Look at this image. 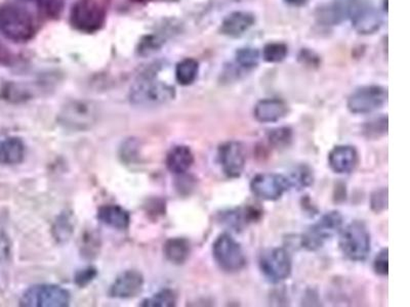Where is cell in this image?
<instances>
[{
    "mask_svg": "<svg viewBox=\"0 0 410 307\" xmlns=\"http://www.w3.org/2000/svg\"><path fill=\"white\" fill-rule=\"evenodd\" d=\"M174 98V87L159 82L153 72L142 74L133 83L130 94L131 104L140 107H157Z\"/></svg>",
    "mask_w": 410,
    "mask_h": 307,
    "instance_id": "1",
    "label": "cell"
},
{
    "mask_svg": "<svg viewBox=\"0 0 410 307\" xmlns=\"http://www.w3.org/2000/svg\"><path fill=\"white\" fill-rule=\"evenodd\" d=\"M33 18L26 9L13 4L0 6V33L15 43H26L35 35Z\"/></svg>",
    "mask_w": 410,
    "mask_h": 307,
    "instance_id": "2",
    "label": "cell"
},
{
    "mask_svg": "<svg viewBox=\"0 0 410 307\" xmlns=\"http://www.w3.org/2000/svg\"><path fill=\"white\" fill-rule=\"evenodd\" d=\"M340 251L353 262H363L372 250V238L363 221H355L340 230Z\"/></svg>",
    "mask_w": 410,
    "mask_h": 307,
    "instance_id": "3",
    "label": "cell"
},
{
    "mask_svg": "<svg viewBox=\"0 0 410 307\" xmlns=\"http://www.w3.org/2000/svg\"><path fill=\"white\" fill-rule=\"evenodd\" d=\"M345 17L362 35L375 33L382 26V18L372 0H343Z\"/></svg>",
    "mask_w": 410,
    "mask_h": 307,
    "instance_id": "4",
    "label": "cell"
},
{
    "mask_svg": "<svg viewBox=\"0 0 410 307\" xmlns=\"http://www.w3.org/2000/svg\"><path fill=\"white\" fill-rule=\"evenodd\" d=\"M213 256L218 267L228 274L243 271L246 265L243 247L227 233L218 235L214 242Z\"/></svg>",
    "mask_w": 410,
    "mask_h": 307,
    "instance_id": "5",
    "label": "cell"
},
{
    "mask_svg": "<svg viewBox=\"0 0 410 307\" xmlns=\"http://www.w3.org/2000/svg\"><path fill=\"white\" fill-rule=\"evenodd\" d=\"M344 217L338 211L327 212L316 223L309 228L301 238V246L308 251L321 249L333 235L342 230Z\"/></svg>",
    "mask_w": 410,
    "mask_h": 307,
    "instance_id": "6",
    "label": "cell"
},
{
    "mask_svg": "<svg viewBox=\"0 0 410 307\" xmlns=\"http://www.w3.org/2000/svg\"><path fill=\"white\" fill-rule=\"evenodd\" d=\"M106 11L96 0H78L70 13L71 25L84 33H94L105 24Z\"/></svg>",
    "mask_w": 410,
    "mask_h": 307,
    "instance_id": "7",
    "label": "cell"
},
{
    "mask_svg": "<svg viewBox=\"0 0 410 307\" xmlns=\"http://www.w3.org/2000/svg\"><path fill=\"white\" fill-rule=\"evenodd\" d=\"M259 267L269 283L280 284L292 276V260L287 249L276 247L262 253Z\"/></svg>",
    "mask_w": 410,
    "mask_h": 307,
    "instance_id": "8",
    "label": "cell"
},
{
    "mask_svg": "<svg viewBox=\"0 0 410 307\" xmlns=\"http://www.w3.org/2000/svg\"><path fill=\"white\" fill-rule=\"evenodd\" d=\"M70 293L57 285H35L30 287L20 300L21 306L65 307L70 303Z\"/></svg>",
    "mask_w": 410,
    "mask_h": 307,
    "instance_id": "9",
    "label": "cell"
},
{
    "mask_svg": "<svg viewBox=\"0 0 410 307\" xmlns=\"http://www.w3.org/2000/svg\"><path fill=\"white\" fill-rule=\"evenodd\" d=\"M96 104L89 101H72L64 106L60 113V122L67 128L87 130L96 123L98 118Z\"/></svg>",
    "mask_w": 410,
    "mask_h": 307,
    "instance_id": "10",
    "label": "cell"
},
{
    "mask_svg": "<svg viewBox=\"0 0 410 307\" xmlns=\"http://www.w3.org/2000/svg\"><path fill=\"white\" fill-rule=\"evenodd\" d=\"M388 100V91L379 85H367L352 92L347 108L352 114H370L382 108Z\"/></svg>",
    "mask_w": 410,
    "mask_h": 307,
    "instance_id": "11",
    "label": "cell"
},
{
    "mask_svg": "<svg viewBox=\"0 0 410 307\" xmlns=\"http://www.w3.org/2000/svg\"><path fill=\"white\" fill-rule=\"evenodd\" d=\"M253 195L264 201H277L282 198L290 186L289 179L279 173H259L250 184Z\"/></svg>",
    "mask_w": 410,
    "mask_h": 307,
    "instance_id": "12",
    "label": "cell"
},
{
    "mask_svg": "<svg viewBox=\"0 0 410 307\" xmlns=\"http://www.w3.org/2000/svg\"><path fill=\"white\" fill-rule=\"evenodd\" d=\"M218 160L221 169L228 179H239L246 164L245 149L240 142L228 140L218 149Z\"/></svg>",
    "mask_w": 410,
    "mask_h": 307,
    "instance_id": "13",
    "label": "cell"
},
{
    "mask_svg": "<svg viewBox=\"0 0 410 307\" xmlns=\"http://www.w3.org/2000/svg\"><path fill=\"white\" fill-rule=\"evenodd\" d=\"M262 216L261 208L255 205H244L225 210L218 214V221L228 228L241 232L252 223H257Z\"/></svg>",
    "mask_w": 410,
    "mask_h": 307,
    "instance_id": "14",
    "label": "cell"
},
{
    "mask_svg": "<svg viewBox=\"0 0 410 307\" xmlns=\"http://www.w3.org/2000/svg\"><path fill=\"white\" fill-rule=\"evenodd\" d=\"M358 163V152L353 145H336L328 153L329 167L336 174H350L356 169Z\"/></svg>",
    "mask_w": 410,
    "mask_h": 307,
    "instance_id": "15",
    "label": "cell"
},
{
    "mask_svg": "<svg viewBox=\"0 0 410 307\" xmlns=\"http://www.w3.org/2000/svg\"><path fill=\"white\" fill-rule=\"evenodd\" d=\"M144 286V278L137 271H126L117 277L109 290L113 298H133L140 294Z\"/></svg>",
    "mask_w": 410,
    "mask_h": 307,
    "instance_id": "16",
    "label": "cell"
},
{
    "mask_svg": "<svg viewBox=\"0 0 410 307\" xmlns=\"http://www.w3.org/2000/svg\"><path fill=\"white\" fill-rule=\"evenodd\" d=\"M289 112V105L281 99H264L255 104L253 116L260 123H275L287 117Z\"/></svg>",
    "mask_w": 410,
    "mask_h": 307,
    "instance_id": "17",
    "label": "cell"
},
{
    "mask_svg": "<svg viewBox=\"0 0 410 307\" xmlns=\"http://www.w3.org/2000/svg\"><path fill=\"white\" fill-rule=\"evenodd\" d=\"M255 24V16L250 11H236L229 13L221 24L220 32L230 38H238Z\"/></svg>",
    "mask_w": 410,
    "mask_h": 307,
    "instance_id": "18",
    "label": "cell"
},
{
    "mask_svg": "<svg viewBox=\"0 0 410 307\" xmlns=\"http://www.w3.org/2000/svg\"><path fill=\"white\" fill-rule=\"evenodd\" d=\"M194 164V154L187 145H177L167 156V167L174 174H184Z\"/></svg>",
    "mask_w": 410,
    "mask_h": 307,
    "instance_id": "19",
    "label": "cell"
},
{
    "mask_svg": "<svg viewBox=\"0 0 410 307\" xmlns=\"http://www.w3.org/2000/svg\"><path fill=\"white\" fill-rule=\"evenodd\" d=\"M98 219L104 225L124 230L130 226V213L118 205H105L99 209Z\"/></svg>",
    "mask_w": 410,
    "mask_h": 307,
    "instance_id": "20",
    "label": "cell"
},
{
    "mask_svg": "<svg viewBox=\"0 0 410 307\" xmlns=\"http://www.w3.org/2000/svg\"><path fill=\"white\" fill-rule=\"evenodd\" d=\"M315 18L320 25L323 26H336L347 20L344 1L335 0L333 4L319 6L315 11Z\"/></svg>",
    "mask_w": 410,
    "mask_h": 307,
    "instance_id": "21",
    "label": "cell"
},
{
    "mask_svg": "<svg viewBox=\"0 0 410 307\" xmlns=\"http://www.w3.org/2000/svg\"><path fill=\"white\" fill-rule=\"evenodd\" d=\"M25 145L19 138H9L0 144V164L16 165L24 160Z\"/></svg>",
    "mask_w": 410,
    "mask_h": 307,
    "instance_id": "22",
    "label": "cell"
},
{
    "mask_svg": "<svg viewBox=\"0 0 410 307\" xmlns=\"http://www.w3.org/2000/svg\"><path fill=\"white\" fill-rule=\"evenodd\" d=\"M191 247L184 238H172L165 245V255L168 262L174 264H183L190 255Z\"/></svg>",
    "mask_w": 410,
    "mask_h": 307,
    "instance_id": "23",
    "label": "cell"
},
{
    "mask_svg": "<svg viewBox=\"0 0 410 307\" xmlns=\"http://www.w3.org/2000/svg\"><path fill=\"white\" fill-rule=\"evenodd\" d=\"M287 179L292 188H296L299 191L305 190L314 182V173L307 164H301L292 170Z\"/></svg>",
    "mask_w": 410,
    "mask_h": 307,
    "instance_id": "24",
    "label": "cell"
},
{
    "mask_svg": "<svg viewBox=\"0 0 410 307\" xmlns=\"http://www.w3.org/2000/svg\"><path fill=\"white\" fill-rule=\"evenodd\" d=\"M199 73V64L194 59L183 60L177 64L176 69V78L179 84L188 86L197 79Z\"/></svg>",
    "mask_w": 410,
    "mask_h": 307,
    "instance_id": "25",
    "label": "cell"
},
{
    "mask_svg": "<svg viewBox=\"0 0 410 307\" xmlns=\"http://www.w3.org/2000/svg\"><path fill=\"white\" fill-rule=\"evenodd\" d=\"M269 144L276 150H285L294 142V130L289 126L272 129L267 135Z\"/></svg>",
    "mask_w": 410,
    "mask_h": 307,
    "instance_id": "26",
    "label": "cell"
},
{
    "mask_svg": "<svg viewBox=\"0 0 410 307\" xmlns=\"http://www.w3.org/2000/svg\"><path fill=\"white\" fill-rule=\"evenodd\" d=\"M289 55V48L282 43H269L262 48V59L267 63L277 64L284 61Z\"/></svg>",
    "mask_w": 410,
    "mask_h": 307,
    "instance_id": "27",
    "label": "cell"
},
{
    "mask_svg": "<svg viewBox=\"0 0 410 307\" xmlns=\"http://www.w3.org/2000/svg\"><path fill=\"white\" fill-rule=\"evenodd\" d=\"M236 64L244 70H252L257 68L260 62L259 50L253 48H243L236 50L235 54Z\"/></svg>",
    "mask_w": 410,
    "mask_h": 307,
    "instance_id": "28",
    "label": "cell"
},
{
    "mask_svg": "<svg viewBox=\"0 0 410 307\" xmlns=\"http://www.w3.org/2000/svg\"><path fill=\"white\" fill-rule=\"evenodd\" d=\"M388 116L375 118L363 125V135L370 140H377L388 133Z\"/></svg>",
    "mask_w": 410,
    "mask_h": 307,
    "instance_id": "29",
    "label": "cell"
},
{
    "mask_svg": "<svg viewBox=\"0 0 410 307\" xmlns=\"http://www.w3.org/2000/svg\"><path fill=\"white\" fill-rule=\"evenodd\" d=\"M177 295L172 290L159 291L153 296L145 299L140 306L146 307H172L176 306Z\"/></svg>",
    "mask_w": 410,
    "mask_h": 307,
    "instance_id": "30",
    "label": "cell"
},
{
    "mask_svg": "<svg viewBox=\"0 0 410 307\" xmlns=\"http://www.w3.org/2000/svg\"><path fill=\"white\" fill-rule=\"evenodd\" d=\"M388 188L377 189L370 195V208L375 213L379 214L388 209Z\"/></svg>",
    "mask_w": 410,
    "mask_h": 307,
    "instance_id": "31",
    "label": "cell"
},
{
    "mask_svg": "<svg viewBox=\"0 0 410 307\" xmlns=\"http://www.w3.org/2000/svg\"><path fill=\"white\" fill-rule=\"evenodd\" d=\"M373 271L377 276L388 277L389 274V249L384 248L375 256L373 262Z\"/></svg>",
    "mask_w": 410,
    "mask_h": 307,
    "instance_id": "32",
    "label": "cell"
},
{
    "mask_svg": "<svg viewBox=\"0 0 410 307\" xmlns=\"http://www.w3.org/2000/svg\"><path fill=\"white\" fill-rule=\"evenodd\" d=\"M96 274H98V272H96V269L93 267L80 269V271L76 272L74 279L75 284L79 286V287L84 288L96 278Z\"/></svg>",
    "mask_w": 410,
    "mask_h": 307,
    "instance_id": "33",
    "label": "cell"
},
{
    "mask_svg": "<svg viewBox=\"0 0 410 307\" xmlns=\"http://www.w3.org/2000/svg\"><path fill=\"white\" fill-rule=\"evenodd\" d=\"M41 11L50 17H56L63 8L62 0H38Z\"/></svg>",
    "mask_w": 410,
    "mask_h": 307,
    "instance_id": "34",
    "label": "cell"
},
{
    "mask_svg": "<svg viewBox=\"0 0 410 307\" xmlns=\"http://www.w3.org/2000/svg\"><path fill=\"white\" fill-rule=\"evenodd\" d=\"M162 45V41L157 36H147L142 43H140L139 52L140 55H147L158 50Z\"/></svg>",
    "mask_w": 410,
    "mask_h": 307,
    "instance_id": "35",
    "label": "cell"
},
{
    "mask_svg": "<svg viewBox=\"0 0 410 307\" xmlns=\"http://www.w3.org/2000/svg\"><path fill=\"white\" fill-rule=\"evenodd\" d=\"M299 61L303 64L308 65V66L318 67L320 64V57L312 50H308V48H303L299 52Z\"/></svg>",
    "mask_w": 410,
    "mask_h": 307,
    "instance_id": "36",
    "label": "cell"
},
{
    "mask_svg": "<svg viewBox=\"0 0 410 307\" xmlns=\"http://www.w3.org/2000/svg\"><path fill=\"white\" fill-rule=\"evenodd\" d=\"M11 54L9 52L8 48H4V46L0 43V63L9 64L11 62Z\"/></svg>",
    "mask_w": 410,
    "mask_h": 307,
    "instance_id": "37",
    "label": "cell"
},
{
    "mask_svg": "<svg viewBox=\"0 0 410 307\" xmlns=\"http://www.w3.org/2000/svg\"><path fill=\"white\" fill-rule=\"evenodd\" d=\"M287 6H294V8H301L308 4L309 0H283Z\"/></svg>",
    "mask_w": 410,
    "mask_h": 307,
    "instance_id": "38",
    "label": "cell"
},
{
    "mask_svg": "<svg viewBox=\"0 0 410 307\" xmlns=\"http://www.w3.org/2000/svg\"><path fill=\"white\" fill-rule=\"evenodd\" d=\"M133 1H135V2H144V1H147V0H133Z\"/></svg>",
    "mask_w": 410,
    "mask_h": 307,
    "instance_id": "39",
    "label": "cell"
},
{
    "mask_svg": "<svg viewBox=\"0 0 410 307\" xmlns=\"http://www.w3.org/2000/svg\"><path fill=\"white\" fill-rule=\"evenodd\" d=\"M167 1H177V0H167Z\"/></svg>",
    "mask_w": 410,
    "mask_h": 307,
    "instance_id": "40",
    "label": "cell"
}]
</instances>
